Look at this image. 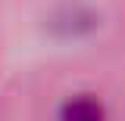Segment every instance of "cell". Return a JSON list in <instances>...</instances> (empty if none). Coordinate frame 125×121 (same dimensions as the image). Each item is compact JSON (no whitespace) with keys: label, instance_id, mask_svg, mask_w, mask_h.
Here are the masks:
<instances>
[{"label":"cell","instance_id":"obj_1","mask_svg":"<svg viewBox=\"0 0 125 121\" xmlns=\"http://www.w3.org/2000/svg\"><path fill=\"white\" fill-rule=\"evenodd\" d=\"M62 115L66 118H100L103 109L97 106L94 99H88V96H78V99H69L62 106Z\"/></svg>","mask_w":125,"mask_h":121}]
</instances>
